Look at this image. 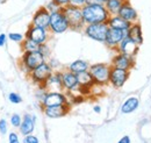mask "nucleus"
<instances>
[{"label": "nucleus", "mask_w": 151, "mask_h": 143, "mask_svg": "<svg viewBox=\"0 0 151 143\" xmlns=\"http://www.w3.org/2000/svg\"><path fill=\"white\" fill-rule=\"evenodd\" d=\"M81 13L85 25L107 22L111 17L105 4L98 1H88L84 7H81Z\"/></svg>", "instance_id": "f257e3e1"}, {"label": "nucleus", "mask_w": 151, "mask_h": 143, "mask_svg": "<svg viewBox=\"0 0 151 143\" xmlns=\"http://www.w3.org/2000/svg\"><path fill=\"white\" fill-rule=\"evenodd\" d=\"M62 12L64 13L65 18L68 20L70 29H72V30H80V29H83L86 26L85 21H84V18H83L81 8L68 5V6L62 8Z\"/></svg>", "instance_id": "f03ea898"}, {"label": "nucleus", "mask_w": 151, "mask_h": 143, "mask_svg": "<svg viewBox=\"0 0 151 143\" xmlns=\"http://www.w3.org/2000/svg\"><path fill=\"white\" fill-rule=\"evenodd\" d=\"M43 62H45V56L41 51H29V53H23L20 59L21 64V70L29 74L35 68L41 65Z\"/></svg>", "instance_id": "7ed1b4c3"}, {"label": "nucleus", "mask_w": 151, "mask_h": 143, "mask_svg": "<svg viewBox=\"0 0 151 143\" xmlns=\"http://www.w3.org/2000/svg\"><path fill=\"white\" fill-rule=\"evenodd\" d=\"M111 65L106 63H95L90 65L88 71L91 72L95 85L104 86L109 84V73H111Z\"/></svg>", "instance_id": "20e7f679"}, {"label": "nucleus", "mask_w": 151, "mask_h": 143, "mask_svg": "<svg viewBox=\"0 0 151 143\" xmlns=\"http://www.w3.org/2000/svg\"><path fill=\"white\" fill-rule=\"evenodd\" d=\"M108 23L107 22H100V23H90L84 27V32L87 37L94 40L96 42L105 43L106 36L108 32Z\"/></svg>", "instance_id": "39448f33"}, {"label": "nucleus", "mask_w": 151, "mask_h": 143, "mask_svg": "<svg viewBox=\"0 0 151 143\" xmlns=\"http://www.w3.org/2000/svg\"><path fill=\"white\" fill-rule=\"evenodd\" d=\"M52 72H54V69H52L51 64L43 62L41 65H38L37 68H35L29 73V78L37 86H42V85H44L47 79L52 74Z\"/></svg>", "instance_id": "423d86ee"}, {"label": "nucleus", "mask_w": 151, "mask_h": 143, "mask_svg": "<svg viewBox=\"0 0 151 143\" xmlns=\"http://www.w3.org/2000/svg\"><path fill=\"white\" fill-rule=\"evenodd\" d=\"M49 29L52 34H63L68 29H70L68 20L65 18L64 13L60 11H57L54 13H50V22H49Z\"/></svg>", "instance_id": "0eeeda50"}, {"label": "nucleus", "mask_w": 151, "mask_h": 143, "mask_svg": "<svg viewBox=\"0 0 151 143\" xmlns=\"http://www.w3.org/2000/svg\"><path fill=\"white\" fill-rule=\"evenodd\" d=\"M112 66V65H111ZM129 78V71L112 66L109 73V84L115 89H121Z\"/></svg>", "instance_id": "6e6552de"}, {"label": "nucleus", "mask_w": 151, "mask_h": 143, "mask_svg": "<svg viewBox=\"0 0 151 143\" xmlns=\"http://www.w3.org/2000/svg\"><path fill=\"white\" fill-rule=\"evenodd\" d=\"M64 104H70V100L66 94H64L63 92H58V91L48 92L41 103L42 107L54 106V105H64Z\"/></svg>", "instance_id": "1a4fd4ad"}, {"label": "nucleus", "mask_w": 151, "mask_h": 143, "mask_svg": "<svg viewBox=\"0 0 151 143\" xmlns=\"http://www.w3.org/2000/svg\"><path fill=\"white\" fill-rule=\"evenodd\" d=\"M77 79L79 84V94H85V91L86 93H90L95 86L94 79L88 70L77 73Z\"/></svg>", "instance_id": "9d476101"}, {"label": "nucleus", "mask_w": 151, "mask_h": 143, "mask_svg": "<svg viewBox=\"0 0 151 143\" xmlns=\"http://www.w3.org/2000/svg\"><path fill=\"white\" fill-rule=\"evenodd\" d=\"M127 36V30H121V29H116V28H108L107 36H106V41L105 44L107 47H109L111 49H117L119 44L122 42V40Z\"/></svg>", "instance_id": "9b49d317"}, {"label": "nucleus", "mask_w": 151, "mask_h": 143, "mask_svg": "<svg viewBox=\"0 0 151 143\" xmlns=\"http://www.w3.org/2000/svg\"><path fill=\"white\" fill-rule=\"evenodd\" d=\"M24 36L35 41L38 44H44V43H47V41L49 38V33H48V29H45V28H41V27L30 25Z\"/></svg>", "instance_id": "f8f14e48"}, {"label": "nucleus", "mask_w": 151, "mask_h": 143, "mask_svg": "<svg viewBox=\"0 0 151 143\" xmlns=\"http://www.w3.org/2000/svg\"><path fill=\"white\" fill-rule=\"evenodd\" d=\"M111 65L115 66V68H119V69L130 71L135 65V57L128 56V55L122 54V53H117L113 57Z\"/></svg>", "instance_id": "ddd939ff"}, {"label": "nucleus", "mask_w": 151, "mask_h": 143, "mask_svg": "<svg viewBox=\"0 0 151 143\" xmlns=\"http://www.w3.org/2000/svg\"><path fill=\"white\" fill-rule=\"evenodd\" d=\"M62 83H63V87L66 92L79 93V84H78V79H77L76 73L71 72L70 70L62 71Z\"/></svg>", "instance_id": "4468645a"}, {"label": "nucleus", "mask_w": 151, "mask_h": 143, "mask_svg": "<svg viewBox=\"0 0 151 143\" xmlns=\"http://www.w3.org/2000/svg\"><path fill=\"white\" fill-rule=\"evenodd\" d=\"M70 104L64 105H54V106H45L43 107V113L49 119H59L65 116L70 112Z\"/></svg>", "instance_id": "2eb2a0df"}, {"label": "nucleus", "mask_w": 151, "mask_h": 143, "mask_svg": "<svg viewBox=\"0 0 151 143\" xmlns=\"http://www.w3.org/2000/svg\"><path fill=\"white\" fill-rule=\"evenodd\" d=\"M49 22H50V12L47 9L45 6L44 7H40L33 15L32 25L36 26V27L49 29Z\"/></svg>", "instance_id": "dca6fc26"}, {"label": "nucleus", "mask_w": 151, "mask_h": 143, "mask_svg": "<svg viewBox=\"0 0 151 143\" xmlns=\"http://www.w3.org/2000/svg\"><path fill=\"white\" fill-rule=\"evenodd\" d=\"M42 86L47 90L48 92H52V91L62 92L64 90L63 83H62V71L52 72V74L47 79V82Z\"/></svg>", "instance_id": "f3484780"}, {"label": "nucleus", "mask_w": 151, "mask_h": 143, "mask_svg": "<svg viewBox=\"0 0 151 143\" xmlns=\"http://www.w3.org/2000/svg\"><path fill=\"white\" fill-rule=\"evenodd\" d=\"M138 44L135 43L132 40H130L128 36H126L122 42L119 44L117 47V53H122V54H126L128 56H132V57H135L137 53H138Z\"/></svg>", "instance_id": "a211bd4d"}, {"label": "nucleus", "mask_w": 151, "mask_h": 143, "mask_svg": "<svg viewBox=\"0 0 151 143\" xmlns=\"http://www.w3.org/2000/svg\"><path fill=\"white\" fill-rule=\"evenodd\" d=\"M117 15H120L121 18H123L124 20H127V21L130 22V23L137 22V19H138L137 11L130 5V2H129L128 0L123 2V5L121 6V8H120Z\"/></svg>", "instance_id": "6ab92c4d"}, {"label": "nucleus", "mask_w": 151, "mask_h": 143, "mask_svg": "<svg viewBox=\"0 0 151 143\" xmlns=\"http://www.w3.org/2000/svg\"><path fill=\"white\" fill-rule=\"evenodd\" d=\"M35 124H36V116L32 115V114H26L22 118V122L19 127L20 133L23 136H26L28 134H33V131L35 129Z\"/></svg>", "instance_id": "aec40b11"}, {"label": "nucleus", "mask_w": 151, "mask_h": 143, "mask_svg": "<svg viewBox=\"0 0 151 143\" xmlns=\"http://www.w3.org/2000/svg\"><path fill=\"white\" fill-rule=\"evenodd\" d=\"M127 36L132 40L135 43H137L138 46H141L143 43V33H142V27L139 23L134 22L130 25L129 29L127 30Z\"/></svg>", "instance_id": "412c9836"}, {"label": "nucleus", "mask_w": 151, "mask_h": 143, "mask_svg": "<svg viewBox=\"0 0 151 143\" xmlns=\"http://www.w3.org/2000/svg\"><path fill=\"white\" fill-rule=\"evenodd\" d=\"M108 26L111 28H116V29H121V30H128L130 27V22H128L127 20L121 18L120 15H111L108 21H107Z\"/></svg>", "instance_id": "4be33fe9"}, {"label": "nucleus", "mask_w": 151, "mask_h": 143, "mask_svg": "<svg viewBox=\"0 0 151 143\" xmlns=\"http://www.w3.org/2000/svg\"><path fill=\"white\" fill-rule=\"evenodd\" d=\"M139 106V100L137 97H130L128 98L121 106V112L123 114H129V113H132L135 112Z\"/></svg>", "instance_id": "5701e85b"}, {"label": "nucleus", "mask_w": 151, "mask_h": 143, "mask_svg": "<svg viewBox=\"0 0 151 143\" xmlns=\"http://www.w3.org/2000/svg\"><path fill=\"white\" fill-rule=\"evenodd\" d=\"M90 69V64L86 62V61H83V59H77L75 62H72L69 66H68V70H70L73 73H79V72L86 71Z\"/></svg>", "instance_id": "b1692460"}, {"label": "nucleus", "mask_w": 151, "mask_h": 143, "mask_svg": "<svg viewBox=\"0 0 151 143\" xmlns=\"http://www.w3.org/2000/svg\"><path fill=\"white\" fill-rule=\"evenodd\" d=\"M40 47L41 44L36 43L35 41L24 37V40L21 42V49L23 53H29V51H40Z\"/></svg>", "instance_id": "393cba45"}, {"label": "nucleus", "mask_w": 151, "mask_h": 143, "mask_svg": "<svg viewBox=\"0 0 151 143\" xmlns=\"http://www.w3.org/2000/svg\"><path fill=\"white\" fill-rule=\"evenodd\" d=\"M124 1H127V0H107L105 2V6L111 15H116Z\"/></svg>", "instance_id": "a878e982"}, {"label": "nucleus", "mask_w": 151, "mask_h": 143, "mask_svg": "<svg viewBox=\"0 0 151 143\" xmlns=\"http://www.w3.org/2000/svg\"><path fill=\"white\" fill-rule=\"evenodd\" d=\"M9 122H11V125L13 126L14 128H19L20 125H21V122H22V118H21L20 114L14 113V114H12V116H11V119H9Z\"/></svg>", "instance_id": "bb28decb"}, {"label": "nucleus", "mask_w": 151, "mask_h": 143, "mask_svg": "<svg viewBox=\"0 0 151 143\" xmlns=\"http://www.w3.org/2000/svg\"><path fill=\"white\" fill-rule=\"evenodd\" d=\"M24 34H21V33H9L8 34V38L15 43H21L23 40H24Z\"/></svg>", "instance_id": "cd10ccee"}, {"label": "nucleus", "mask_w": 151, "mask_h": 143, "mask_svg": "<svg viewBox=\"0 0 151 143\" xmlns=\"http://www.w3.org/2000/svg\"><path fill=\"white\" fill-rule=\"evenodd\" d=\"M8 100H9L12 104H21V103H22V98H21V95L18 94V93H14V92L9 93V95H8Z\"/></svg>", "instance_id": "c85d7f7f"}, {"label": "nucleus", "mask_w": 151, "mask_h": 143, "mask_svg": "<svg viewBox=\"0 0 151 143\" xmlns=\"http://www.w3.org/2000/svg\"><path fill=\"white\" fill-rule=\"evenodd\" d=\"M45 7H47V9H48L50 13H54V12H57V11H60V9H62V7H60L59 5H57L54 0H51L50 2H48V5H47Z\"/></svg>", "instance_id": "c756f323"}, {"label": "nucleus", "mask_w": 151, "mask_h": 143, "mask_svg": "<svg viewBox=\"0 0 151 143\" xmlns=\"http://www.w3.org/2000/svg\"><path fill=\"white\" fill-rule=\"evenodd\" d=\"M87 2H88V0H70L69 5H71V6H75V7H79V8H81V7H84V6H85Z\"/></svg>", "instance_id": "7c9ffc66"}, {"label": "nucleus", "mask_w": 151, "mask_h": 143, "mask_svg": "<svg viewBox=\"0 0 151 143\" xmlns=\"http://www.w3.org/2000/svg\"><path fill=\"white\" fill-rule=\"evenodd\" d=\"M7 129H8V124L6 119H1L0 120V134L1 135H6L7 134Z\"/></svg>", "instance_id": "2f4dec72"}, {"label": "nucleus", "mask_w": 151, "mask_h": 143, "mask_svg": "<svg viewBox=\"0 0 151 143\" xmlns=\"http://www.w3.org/2000/svg\"><path fill=\"white\" fill-rule=\"evenodd\" d=\"M23 142L24 143H38L40 142V140H38L35 135H33V134H28V135L24 136Z\"/></svg>", "instance_id": "473e14b6"}, {"label": "nucleus", "mask_w": 151, "mask_h": 143, "mask_svg": "<svg viewBox=\"0 0 151 143\" xmlns=\"http://www.w3.org/2000/svg\"><path fill=\"white\" fill-rule=\"evenodd\" d=\"M8 142L9 143H19L20 140H19L18 134H17V133H14V131L9 133V135H8Z\"/></svg>", "instance_id": "72a5a7b5"}, {"label": "nucleus", "mask_w": 151, "mask_h": 143, "mask_svg": "<svg viewBox=\"0 0 151 143\" xmlns=\"http://www.w3.org/2000/svg\"><path fill=\"white\" fill-rule=\"evenodd\" d=\"M55 2H56L57 5H59L62 8L63 7H65V6H68L69 5V2H70V0H54Z\"/></svg>", "instance_id": "f704fd0d"}, {"label": "nucleus", "mask_w": 151, "mask_h": 143, "mask_svg": "<svg viewBox=\"0 0 151 143\" xmlns=\"http://www.w3.org/2000/svg\"><path fill=\"white\" fill-rule=\"evenodd\" d=\"M6 41H7L6 34H0V47H4L6 44Z\"/></svg>", "instance_id": "c9c22d12"}, {"label": "nucleus", "mask_w": 151, "mask_h": 143, "mask_svg": "<svg viewBox=\"0 0 151 143\" xmlns=\"http://www.w3.org/2000/svg\"><path fill=\"white\" fill-rule=\"evenodd\" d=\"M120 143H130V137L128 136V135H124L123 137H121L120 139V141H119Z\"/></svg>", "instance_id": "e433bc0d"}, {"label": "nucleus", "mask_w": 151, "mask_h": 143, "mask_svg": "<svg viewBox=\"0 0 151 143\" xmlns=\"http://www.w3.org/2000/svg\"><path fill=\"white\" fill-rule=\"evenodd\" d=\"M93 110H94L95 113H98V114H99V113H100V112H101V107H100V106H98V105H96V106H94V107H93Z\"/></svg>", "instance_id": "4c0bfd02"}, {"label": "nucleus", "mask_w": 151, "mask_h": 143, "mask_svg": "<svg viewBox=\"0 0 151 143\" xmlns=\"http://www.w3.org/2000/svg\"><path fill=\"white\" fill-rule=\"evenodd\" d=\"M88 1H98V2H101V4H105L107 0H88Z\"/></svg>", "instance_id": "58836bf2"}, {"label": "nucleus", "mask_w": 151, "mask_h": 143, "mask_svg": "<svg viewBox=\"0 0 151 143\" xmlns=\"http://www.w3.org/2000/svg\"><path fill=\"white\" fill-rule=\"evenodd\" d=\"M0 2H2V0H0Z\"/></svg>", "instance_id": "ea45409f"}]
</instances>
